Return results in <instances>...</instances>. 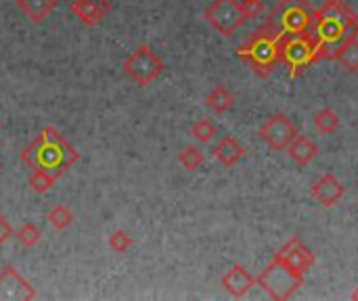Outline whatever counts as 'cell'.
I'll return each mask as SVG.
<instances>
[{"label":"cell","mask_w":358,"mask_h":301,"mask_svg":"<svg viewBox=\"0 0 358 301\" xmlns=\"http://www.w3.org/2000/svg\"><path fill=\"white\" fill-rule=\"evenodd\" d=\"M206 105L212 113L216 115H227L233 107H235V96L227 86H216L208 96H206Z\"/></svg>","instance_id":"obj_18"},{"label":"cell","mask_w":358,"mask_h":301,"mask_svg":"<svg viewBox=\"0 0 358 301\" xmlns=\"http://www.w3.org/2000/svg\"><path fill=\"white\" fill-rule=\"evenodd\" d=\"M19 10L31 21V23H42L57 6V0H17Z\"/></svg>","instance_id":"obj_17"},{"label":"cell","mask_w":358,"mask_h":301,"mask_svg":"<svg viewBox=\"0 0 358 301\" xmlns=\"http://www.w3.org/2000/svg\"><path fill=\"white\" fill-rule=\"evenodd\" d=\"M212 153L218 159V163H222L224 168H233V166H237L243 159L245 149H243V145L235 136H224L222 140H218V145L214 147Z\"/></svg>","instance_id":"obj_16"},{"label":"cell","mask_w":358,"mask_h":301,"mask_svg":"<svg viewBox=\"0 0 358 301\" xmlns=\"http://www.w3.org/2000/svg\"><path fill=\"white\" fill-rule=\"evenodd\" d=\"M287 155H289L300 168H306V166H310V163L319 157V145H317L313 138H308V136H304V134H298V136L294 138V142L287 147Z\"/></svg>","instance_id":"obj_15"},{"label":"cell","mask_w":358,"mask_h":301,"mask_svg":"<svg viewBox=\"0 0 358 301\" xmlns=\"http://www.w3.org/2000/svg\"><path fill=\"white\" fill-rule=\"evenodd\" d=\"M313 19H315V15L304 4H287V8L281 15L283 29L292 36L304 34L310 27Z\"/></svg>","instance_id":"obj_13"},{"label":"cell","mask_w":358,"mask_h":301,"mask_svg":"<svg viewBox=\"0 0 358 301\" xmlns=\"http://www.w3.org/2000/svg\"><path fill=\"white\" fill-rule=\"evenodd\" d=\"M55 182H57V178H55L52 174L44 172V170H34V174L29 176V186H31V191H36L38 195L48 193V191L55 186Z\"/></svg>","instance_id":"obj_24"},{"label":"cell","mask_w":358,"mask_h":301,"mask_svg":"<svg viewBox=\"0 0 358 301\" xmlns=\"http://www.w3.org/2000/svg\"><path fill=\"white\" fill-rule=\"evenodd\" d=\"M34 298H36L34 287L15 268H10V266L2 268V272H0V301H29Z\"/></svg>","instance_id":"obj_8"},{"label":"cell","mask_w":358,"mask_h":301,"mask_svg":"<svg viewBox=\"0 0 358 301\" xmlns=\"http://www.w3.org/2000/svg\"><path fill=\"white\" fill-rule=\"evenodd\" d=\"M357 13L344 0H327L323 8L315 13V31L319 52L342 46L350 36H355Z\"/></svg>","instance_id":"obj_2"},{"label":"cell","mask_w":358,"mask_h":301,"mask_svg":"<svg viewBox=\"0 0 358 301\" xmlns=\"http://www.w3.org/2000/svg\"><path fill=\"white\" fill-rule=\"evenodd\" d=\"M80 159V153L65 140V136L57 128H44L23 151L21 161L29 166L31 170H44L59 178L63 172H67L76 161Z\"/></svg>","instance_id":"obj_1"},{"label":"cell","mask_w":358,"mask_h":301,"mask_svg":"<svg viewBox=\"0 0 358 301\" xmlns=\"http://www.w3.org/2000/svg\"><path fill=\"white\" fill-rule=\"evenodd\" d=\"M40 239H42V230L36 226V224H31V222H25L19 230H17V241L23 245V247H34V245H38L40 243Z\"/></svg>","instance_id":"obj_25"},{"label":"cell","mask_w":358,"mask_h":301,"mask_svg":"<svg viewBox=\"0 0 358 301\" xmlns=\"http://www.w3.org/2000/svg\"><path fill=\"white\" fill-rule=\"evenodd\" d=\"M281 52H283L285 61H287L294 69H300V67L308 65V63L317 57L319 46H317L313 40H308L304 34H298L296 38H292V40L285 42V46H283Z\"/></svg>","instance_id":"obj_9"},{"label":"cell","mask_w":358,"mask_h":301,"mask_svg":"<svg viewBox=\"0 0 358 301\" xmlns=\"http://www.w3.org/2000/svg\"><path fill=\"white\" fill-rule=\"evenodd\" d=\"M243 52H245V57L254 63V67H256V71H258V67H260V69H268V67L277 61V52H279V50L275 48V44H273L268 38H260V40L252 42V46L245 48Z\"/></svg>","instance_id":"obj_14"},{"label":"cell","mask_w":358,"mask_h":301,"mask_svg":"<svg viewBox=\"0 0 358 301\" xmlns=\"http://www.w3.org/2000/svg\"><path fill=\"white\" fill-rule=\"evenodd\" d=\"M352 300L358 301V287H357V289H355V293H352Z\"/></svg>","instance_id":"obj_29"},{"label":"cell","mask_w":358,"mask_h":301,"mask_svg":"<svg viewBox=\"0 0 358 301\" xmlns=\"http://www.w3.org/2000/svg\"><path fill=\"white\" fill-rule=\"evenodd\" d=\"M132 247V237L126 230H115L109 235V249L115 254H126Z\"/></svg>","instance_id":"obj_26"},{"label":"cell","mask_w":358,"mask_h":301,"mask_svg":"<svg viewBox=\"0 0 358 301\" xmlns=\"http://www.w3.org/2000/svg\"><path fill=\"white\" fill-rule=\"evenodd\" d=\"M260 138L273 149V151H287V147L294 142V138L300 134L296 124L283 115V113H275L271 115L258 130Z\"/></svg>","instance_id":"obj_6"},{"label":"cell","mask_w":358,"mask_h":301,"mask_svg":"<svg viewBox=\"0 0 358 301\" xmlns=\"http://www.w3.org/2000/svg\"><path fill=\"white\" fill-rule=\"evenodd\" d=\"M340 126H342V119H340V115L334 109L325 107V109H319L315 113V128H317V132L334 134V132L340 130Z\"/></svg>","instance_id":"obj_19"},{"label":"cell","mask_w":358,"mask_h":301,"mask_svg":"<svg viewBox=\"0 0 358 301\" xmlns=\"http://www.w3.org/2000/svg\"><path fill=\"white\" fill-rule=\"evenodd\" d=\"M13 237V226L6 222L4 216H0V245H4Z\"/></svg>","instance_id":"obj_28"},{"label":"cell","mask_w":358,"mask_h":301,"mask_svg":"<svg viewBox=\"0 0 358 301\" xmlns=\"http://www.w3.org/2000/svg\"><path fill=\"white\" fill-rule=\"evenodd\" d=\"M48 222H50V226H52L55 230H65V228L71 226L73 214H71V210L65 207V205H55V207L48 212Z\"/></svg>","instance_id":"obj_22"},{"label":"cell","mask_w":358,"mask_h":301,"mask_svg":"<svg viewBox=\"0 0 358 301\" xmlns=\"http://www.w3.org/2000/svg\"><path fill=\"white\" fill-rule=\"evenodd\" d=\"M338 61L348 69V71H358V38L350 36L340 48H338Z\"/></svg>","instance_id":"obj_20"},{"label":"cell","mask_w":358,"mask_h":301,"mask_svg":"<svg viewBox=\"0 0 358 301\" xmlns=\"http://www.w3.org/2000/svg\"><path fill=\"white\" fill-rule=\"evenodd\" d=\"M346 195V186L334 176V174H323L313 186H310V197L319 201L323 207H334L336 203L342 201Z\"/></svg>","instance_id":"obj_11"},{"label":"cell","mask_w":358,"mask_h":301,"mask_svg":"<svg viewBox=\"0 0 358 301\" xmlns=\"http://www.w3.org/2000/svg\"><path fill=\"white\" fill-rule=\"evenodd\" d=\"M285 4H294V2H298V0H283Z\"/></svg>","instance_id":"obj_30"},{"label":"cell","mask_w":358,"mask_h":301,"mask_svg":"<svg viewBox=\"0 0 358 301\" xmlns=\"http://www.w3.org/2000/svg\"><path fill=\"white\" fill-rule=\"evenodd\" d=\"M191 136H193L195 140H199L201 145H208V142H212V140L218 136V128H216V124L210 122V119H197V122L191 126Z\"/></svg>","instance_id":"obj_21"},{"label":"cell","mask_w":358,"mask_h":301,"mask_svg":"<svg viewBox=\"0 0 358 301\" xmlns=\"http://www.w3.org/2000/svg\"><path fill=\"white\" fill-rule=\"evenodd\" d=\"M206 19L218 34H222L224 38H231L237 29L243 27V23L248 21V15L243 13L237 0H214L206 8Z\"/></svg>","instance_id":"obj_5"},{"label":"cell","mask_w":358,"mask_h":301,"mask_svg":"<svg viewBox=\"0 0 358 301\" xmlns=\"http://www.w3.org/2000/svg\"><path fill=\"white\" fill-rule=\"evenodd\" d=\"M166 65L162 61V57L149 46V44H143L138 46L132 54L126 57L124 61V73L136 82L138 86H149L153 84L162 73H164Z\"/></svg>","instance_id":"obj_3"},{"label":"cell","mask_w":358,"mask_h":301,"mask_svg":"<svg viewBox=\"0 0 358 301\" xmlns=\"http://www.w3.org/2000/svg\"><path fill=\"white\" fill-rule=\"evenodd\" d=\"M256 285L262 287L273 300H289L304 285V279L296 277L289 268L273 258V262L256 277Z\"/></svg>","instance_id":"obj_4"},{"label":"cell","mask_w":358,"mask_h":301,"mask_svg":"<svg viewBox=\"0 0 358 301\" xmlns=\"http://www.w3.org/2000/svg\"><path fill=\"white\" fill-rule=\"evenodd\" d=\"M69 10L80 23H84L86 27H94L109 15L111 2L109 0H73L69 4Z\"/></svg>","instance_id":"obj_10"},{"label":"cell","mask_w":358,"mask_h":301,"mask_svg":"<svg viewBox=\"0 0 358 301\" xmlns=\"http://www.w3.org/2000/svg\"><path fill=\"white\" fill-rule=\"evenodd\" d=\"M275 260L281 262L285 268H289L296 277L304 279L306 272L315 266L317 258L313 254V249L308 245H304V241L300 237H292L277 254Z\"/></svg>","instance_id":"obj_7"},{"label":"cell","mask_w":358,"mask_h":301,"mask_svg":"<svg viewBox=\"0 0 358 301\" xmlns=\"http://www.w3.org/2000/svg\"><path fill=\"white\" fill-rule=\"evenodd\" d=\"M178 161L185 170H197L203 166L206 161V155L197 149V147H187L178 153Z\"/></svg>","instance_id":"obj_23"},{"label":"cell","mask_w":358,"mask_h":301,"mask_svg":"<svg viewBox=\"0 0 358 301\" xmlns=\"http://www.w3.org/2000/svg\"><path fill=\"white\" fill-rule=\"evenodd\" d=\"M222 287L227 289V293L231 295V298H235V300H241V298H245L252 289H254V285H256V277H252L243 266H233L224 277H222Z\"/></svg>","instance_id":"obj_12"},{"label":"cell","mask_w":358,"mask_h":301,"mask_svg":"<svg viewBox=\"0 0 358 301\" xmlns=\"http://www.w3.org/2000/svg\"><path fill=\"white\" fill-rule=\"evenodd\" d=\"M239 4H241L243 13L248 15V19H250V17H258V15L264 13V8H266V4H264L262 0H239Z\"/></svg>","instance_id":"obj_27"}]
</instances>
